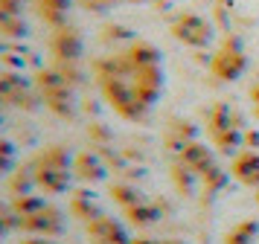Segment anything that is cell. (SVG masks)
I'll list each match as a JSON object with an SVG mask.
<instances>
[{"label":"cell","mask_w":259,"mask_h":244,"mask_svg":"<svg viewBox=\"0 0 259 244\" xmlns=\"http://www.w3.org/2000/svg\"><path fill=\"white\" fill-rule=\"evenodd\" d=\"M12 227H18V212L0 207V235H3V232H9Z\"/></svg>","instance_id":"obj_11"},{"label":"cell","mask_w":259,"mask_h":244,"mask_svg":"<svg viewBox=\"0 0 259 244\" xmlns=\"http://www.w3.org/2000/svg\"><path fill=\"white\" fill-rule=\"evenodd\" d=\"M32 180H35L44 192L50 195H59L67 189L70 183V163H67V154L61 149H50L44 151L35 163V174H32Z\"/></svg>","instance_id":"obj_2"},{"label":"cell","mask_w":259,"mask_h":244,"mask_svg":"<svg viewBox=\"0 0 259 244\" xmlns=\"http://www.w3.org/2000/svg\"><path fill=\"white\" fill-rule=\"evenodd\" d=\"M210 137L224 154H236L242 145V122L227 105H215L210 111Z\"/></svg>","instance_id":"obj_3"},{"label":"cell","mask_w":259,"mask_h":244,"mask_svg":"<svg viewBox=\"0 0 259 244\" xmlns=\"http://www.w3.org/2000/svg\"><path fill=\"white\" fill-rule=\"evenodd\" d=\"M18 227H24V230L29 232H38V235H53V232H61V227H64V215H61L56 207H44L41 212H35V215H29V218H21L18 221Z\"/></svg>","instance_id":"obj_6"},{"label":"cell","mask_w":259,"mask_h":244,"mask_svg":"<svg viewBox=\"0 0 259 244\" xmlns=\"http://www.w3.org/2000/svg\"><path fill=\"white\" fill-rule=\"evenodd\" d=\"M128 212V218H134V224H154L157 221V207H152V204H146V201H140V204H134V207L125 209Z\"/></svg>","instance_id":"obj_10"},{"label":"cell","mask_w":259,"mask_h":244,"mask_svg":"<svg viewBox=\"0 0 259 244\" xmlns=\"http://www.w3.org/2000/svg\"><path fill=\"white\" fill-rule=\"evenodd\" d=\"M160 244H178V241H160Z\"/></svg>","instance_id":"obj_14"},{"label":"cell","mask_w":259,"mask_h":244,"mask_svg":"<svg viewBox=\"0 0 259 244\" xmlns=\"http://www.w3.org/2000/svg\"><path fill=\"white\" fill-rule=\"evenodd\" d=\"M172 32L184 41V44H192V46H201L210 41V26L204 18L198 15H184V18H178L175 26H172Z\"/></svg>","instance_id":"obj_7"},{"label":"cell","mask_w":259,"mask_h":244,"mask_svg":"<svg viewBox=\"0 0 259 244\" xmlns=\"http://www.w3.org/2000/svg\"><path fill=\"white\" fill-rule=\"evenodd\" d=\"M256 201H259V198H256Z\"/></svg>","instance_id":"obj_15"},{"label":"cell","mask_w":259,"mask_h":244,"mask_svg":"<svg viewBox=\"0 0 259 244\" xmlns=\"http://www.w3.org/2000/svg\"><path fill=\"white\" fill-rule=\"evenodd\" d=\"M152 44H134L128 56L105 58L96 64V76L111 108L125 119H143L163 87V73Z\"/></svg>","instance_id":"obj_1"},{"label":"cell","mask_w":259,"mask_h":244,"mask_svg":"<svg viewBox=\"0 0 259 244\" xmlns=\"http://www.w3.org/2000/svg\"><path fill=\"white\" fill-rule=\"evenodd\" d=\"M256 232H259V227L253 224V221H242V224H236L233 230L227 232V238H224V241H227V244H253Z\"/></svg>","instance_id":"obj_9"},{"label":"cell","mask_w":259,"mask_h":244,"mask_svg":"<svg viewBox=\"0 0 259 244\" xmlns=\"http://www.w3.org/2000/svg\"><path fill=\"white\" fill-rule=\"evenodd\" d=\"M88 235L94 238V244H131L125 227L108 215H96L88 221Z\"/></svg>","instance_id":"obj_5"},{"label":"cell","mask_w":259,"mask_h":244,"mask_svg":"<svg viewBox=\"0 0 259 244\" xmlns=\"http://www.w3.org/2000/svg\"><path fill=\"white\" fill-rule=\"evenodd\" d=\"M233 174H236V177H239L245 186H253V189H259V154H256V151L236 154Z\"/></svg>","instance_id":"obj_8"},{"label":"cell","mask_w":259,"mask_h":244,"mask_svg":"<svg viewBox=\"0 0 259 244\" xmlns=\"http://www.w3.org/2000/svg\"><path fill=\"white\" fill-rule=\"evenodd\" d=\"M245 53H242V46H239V41H227V44L215 53V58H212V73L219 76V79L224 81H233L242 76V70H245Z\"/></svg>","instance_id":"obj_4"},{"label":"cell","mask_w":259,"mask_h":244,"mask_svg":"<svg viewBox=\"0 0 259 244\" xmlns=\"http://www.w3.org/2000/svg\"><path fill=\"white\" fill-rule=\"evenodd\" d=\"M250 99H253V108H256V114H259V87H253V93H250Z\"/></svg>","instance_id":"obj_12"},{"label":"cell","mask_w":259,"mask_h":244,"mask_svg":"<svg viewBox=\"0 0 259 244\" xmlns=\"http://www.w3.org/2000/svg\"><path fill=\"white\" fill-rule=\"evenodd\" d=\"M26 244H53V241H47V238H32V241H26Z\"/></svg>","instance_id":"obj_13"}]
</instances>
